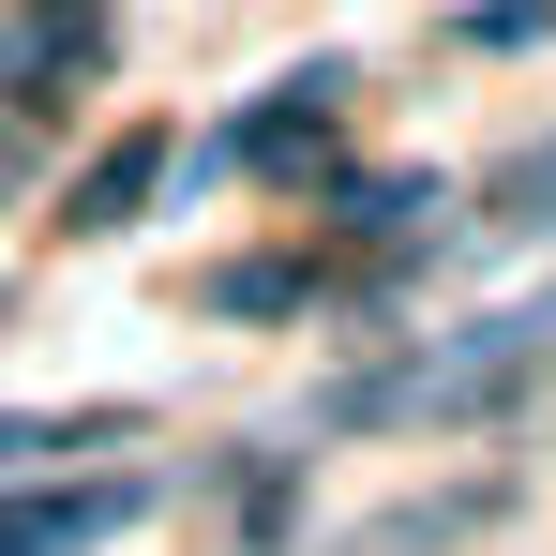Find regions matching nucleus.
I'll list each match as a JSON object with an SVG mask.
<instances>
[{"label":"nucleus","instance_id":"39448f33","mask_svg":"<svg viewBox=\"0 0 556 556\" xmlns=\"http://www.w3.org/2000/svg\"><path fill=\"white\" fill-rule=\"evenodd\" d=\"M105 437H136V406H76V421H61V406H15V421H0V481H15V466H61V452H105Z\"/></svg>","mask_w":556,"mask_h":556},{"label":"nucleus","instance_id":"423d86ee","mask_svg":"<svg viewBox=\"0 0 556 556\" xmlns=\"http://www.w3.org/2000/svg\"><path fill=\"white\" fill-rule=\"evenodd\" d=\"M481 226H511V241H556V136H527V151L481 181Z\"/></svg>","mask_w":556,"mask_h":556},{"label":"nucleus","instance_id":"f257e3e1","mask_svg":"<svg viewBox=\"0 0 556 556\" xmlns=\"http://www.w3.org/2000/svg\"><path fill=\"white\" fill-rule=\"evenodd\" d=\"M331 105H346V61H301V76H271V105H241L195 166H241V181H271V166H301V151H331Z\"/></svg>","mask_w":556,"mask_h":556},{"label":"nucleus","instance_id":"f03ea898","mask_svg":"<svg viewBox=\"0 0 556 556\" xmlns=\"http://www.w3.org/2000/svg\"><path fill=\"white\" fill-rule=\"evenodd\" d=\"M136 511H151V481H121V466H105V481H30V496L0 511V556H105Z\"/></svg>","mask_w":556,"mask_h":556},{"label":"nucleus","instance_id":"0eeeda50","mask_svg":"<svg viewBox=\"0 0 556 556\" xmlns=\"http://www.w3.org/2000/svg\"><path fill=\"white\" fill-rule=\"evenodd\" d=\"M452 30H466V46H542V30H556V0H466Z\"/></svg>","mask_w":556,"mask_h":556},{"label":"nucleus","instance_id":"20e7f679","mask_svg":"<svg viewBox=\"0 0 556 556\" xmlns=\"http://www.w3.org/2000/svg\"><path fill=\"white\" fill-rule=\"evenodd\" d=\"M496 511H511V481H452V496H406V511H376L346 556H466Z\"/></svg>","mask_w":556,"mask_h":556},{"label":"nucleus","instance_id":"7ed1b4c3","mask_svg":"<svg viewBox=\"0 0 556 556\" xmlns=\"http://www.w3.org/2000/svg\"><path fill=\"white\" fill-rule=\"evenodd\" d=\"M166 166H181V136H166V121L105 136V151H91V181H76V211H61V226H76V241H121V226H151V195H166Z\"/></svg>","mask_w":556,"mask_h":556}]
</instances>
